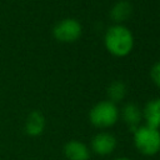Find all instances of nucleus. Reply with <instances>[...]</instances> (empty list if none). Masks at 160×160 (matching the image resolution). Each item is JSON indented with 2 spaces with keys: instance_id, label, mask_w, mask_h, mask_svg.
Listing matches in <instances>:
<instances>
[{
  "instance_id": "nucleus-3",
  "label": "nucleus",
  "mask_w": 160,
  "mask_h": 160,
  "mask_svg": "<svg viewBox=\"0 0 160 160\" xmlns=\"http://www.w3.org/2000/svg\"><path fill=\"white\" fill-rule=\"evenodd\" d=\"M89 119L96 128H110L119 119V109L110 100H104L92 106L89 112Z\"/></svg>"
},
{
  "instance_id": "nucleus-8",
  "label": "nucleus",
  "mask_w": 160,
  "mask_h": 160,
  "mask_svg": "<svg viewBox=\"0 0 160 160\" xmlns=\"http://www.w3.org/2000/svg\"><path fill=\"white\" fill-rule=\"evenodd\" d=\"M121 116H122V120L125 121V124L129 126V129L135 131L140 126L142 111L135 102H128L121 110Z\"/></svg>"
},
{
  "instance_id": "nucleus-5",
  "label": "nucleus",
  "mask_w": 160,
  "mask_h": 160,
  "mask_svg": "<svg viewBox=\"0 0 160 160\" xmlns=\"http://www.w3.org/2000/svg\"><path fill=\"white\" fill-rule=\"evenodd\" d=\"M116 148V139L109 132H99L91 140V149L95 154L105 156L111 154Z\"/></svg>"
},
{
  "instance_id": "nucleus-7",
  "label": "nucleus",
  "mask_w": 160,
  "mask_h": 160,
  "mask_svg": "<svg viewBox=\"0 0 160 160\" xmlns=\"http://www.w3.org/2000/svg\"><path fill=\"white\" fill-rule=\"evenodd\" d=\"M25 132L29 136H40L45 130V118L40 111H31L25 120Z\"/></svg>"
},
{
  "instance_id": "nucleus-13",
  "label": "nucleus",
  "mask_w": 160,
  "mask_h": 160,
  "mask_svg": "<svg viewBox=\"0 0 160 160\" xmlns=\"http://www.w3.org/2000/svg\"><path fill=\"white\" fill-rule=\"evenodd\" d=\"M114 160H130L128 158H118V159H114Z\"/></svg>"
},
{
  "instance_id": "nucleus-2",
  "label": "nucleus",
  "mask_w": 160,
  "mask_h": 160,
  "mask_svg": "<svg viewBox=\"0 0 160 160\" xmlns=\"http://www.w3.org/2000/svg\"><path fill=\"white\" fill-rule=\"evenodd\" d=\"M134 144L138 151L145 156H152L160 151V131L148 125H140L134 131Z\"/></svg>"
},
{
  "instance_id": "nucleus-9",
  "label": "nucleus",
  "mask_w": 160,
  "mask_h": 160,
  "mask_svg": "<svg viewBox=\"0 0 160 160\" xmlns=\"http://www.w3.org/2000/svg\"><path fill=\"white\" fill-rule=\"evenodd\" d=\"M142 116L146 121V125L154 129L160 128V99H152L146 102Z\"/></svg>"
},
{
  "instance_id": "nucleus-12",
  "label": "nucleus",
  "mask_w": 160,
  "mask_h": 160,
  "mask_svg": "<svg viewBox=\"0 0 160 160\" xmlns=\"http://www.w3.org/2000/svg\"><path fill=\"white\" fill-rule=\"evenodd\" d=\"M150 76H151V80L154 81V84L160 88V61L155 62L150 70Z\"/></svg>"
},
{
  "instance_id": "nucleus-6",
  "label": "nucleus",
  "mask_w": 160,
  "mask_h": 160,
  "mask_svg": "<svg viewBox=\"0 0 160 160\" xmlns=\"http://www.w3.org/2000/svg\"><path fill=\"white\" fill-rule=\"evenodd\" d=\"M64 155L68 160H89L90 152L88 146L79 140H70L64 146Z\"/></svg>"
},
{
  "instance_id": "nucleus-4",
  "label": "nucleus",
  "mask_w": 160,
  "mask_h": 160,
  "mask_svg": "<svg viewBox=\"0 0 160 160\" xmlns=\"http://www.w3.org/2000/svg\"><path fill=\"white\" fill-rule=\"evenodd\" d=\"M82 28L80 22L75 19H62L55 24L52 29V35L58 41L61 42H72L76 41L81 35Z\"/></svg>"
},
{
  "instance_id": "nucleus-10",
  "label": "nucleus",
  "mask_w": 160,
  "mask_h": 160,
  "mask_svg": "<svg viewBox=\"0 0 160 160\" xmlns=\"http://www.w3.org/2000/svg\"><path fill=\"white\" fill-rule=\"evenodd\" d=\"M132 12V6L129 1L126 0H120L116 4H114V6L110 10V16L114 21L116 22H122L125 20H128L131 16Z\"/></svg>"
},
{
  "instance_id": "nucleus-1",
  "label": "nucleus",
  "mask_w": 160,
  "mask_h": 160,
  "mask_svg": "<svg viewBox=\"0 0 160 160\" xmlns=\"http://www.w3.org/2000/svg\"><path fill=\"white\" fill-rule=\"evenodd\" d=\"M104 42L106 50L111 55L116 58H124L129 55L134 48V36L126 26L119 24L108 29Z\"/></svg>"
},
{
  "instance_id": "nucleus-11",
  "label": "nucleus",
  "mask_w": 160,
  "mask_h": 160,
  "mask_svg": "<svg viewBox=\"0 0 160 160\" xmlns=\"http://www.w3.org/2000/svg\"><path fill=\"white\" fill-rule=\"evenodd\" d=\"M108 95H109V100L114 104L122 100L126 95V85L120 80L112 81L108 88Z\"/></svg>"
}]
</instances>
